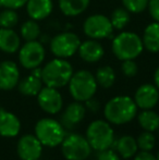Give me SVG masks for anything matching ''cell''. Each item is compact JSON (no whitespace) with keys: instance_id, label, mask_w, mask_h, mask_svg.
Masks as SVG:
<instances>
[{"instance_id":"obj_1","label":"cell","mask_w":159,"mask_h":160,"mask_svg":"<svg viewBox=\"0 0 159 160\" xmlns=\"http://www.w3.org/2000/svg\"><path fill=\"white\" fill-rule=\"evenodd\" d=\"M137 106L130 96H116L105 105L104 116L109 123L122 125L135 118Z\"/></svg>"},{"instance_id":"obj_2","label":"cell","mask_w":159,"mask_h":160,"mask_svg":"<svg viewBox=\"0 0 159 160\" xmlns=\"http://www.w3.org/2000/svg\"><path fill=\"white\" fill-rule=\"evenodd\" d=\"M73 73V67L68 60L55 58L42 69V81L46 86L61 88L68 85Z\"/></svg>"},{"instance_id":"obj_3","label":"cell","mask_w":159,"mask_h":160,"mask_svg":"<svg viewBox=\"0 0 159 160\" xmlns=\"http://www.w3.org/2000/svg\"><path fill=\"white\" fill-rule=\"evenodd\" d=\"M111 50L115 57L121 61L135 60L144 50L142 37L129 31L121 32L113 37Z\"/></svg>"},{"instance_id":"obj_4","label":"cell","mask_w":159,"mask_h":160,"mask_svg":"<svg viewBox=\"0 0 159 160\" xmlns=\"http://www.w3.org/2000/svg\"><path fill=\"white\" fill-rule=\"evenodd\" d=\"M68 85L70 95L74 100L81 102L93 98L98 87L95 75L87 70H79L74 72Z\"/></svg>"},{"instance_id":"obj_5","label":"cell","mask_w":159,"mask_h":160,"mask_svg":"<svg viewBox=\"0 0 159 160\" xmlns=\"http://www.w3.org/2000/svg\"><path fill=\"white\" fill-rule=\"evenodd\" d=\"M85 137L92 149L99 152L111 148L115 142V132L108 121L95 120L88 125Z\"/></svg>"},{"instance_id":"obj_6","label":"cell","mask_w":159,"mask_h":160,"mask_svg":"<svg viewBox=\"0 0 159 160\" xmlns=\"http://www.w3.org/2000/svg\"><path fill=\"white\" fill-rule=\"evenodd\" d=\"M35 136L42 146L52 148L61 145L66 137V130L59 121L52 118H42L35 125Z\"/></svg>"},{"instance_id":"obj_7","label":"cell","mask_w":159,"mask_h":160,"mask_svg":"<svg viewBox=\"0 0 159 160\" xmlns=\"http://www.w3.org/2000/svg\"><path fill=\"white\" fill-rule=\"evenodd\" d=\"M81 45L80 37L75 33L63 32L50 39V51L56 58L68 59L77 52Z\"/></svg>"},{"instance_id":"obj_8","label":"cell","mask_w":159,"mask_h":160,"mask_svg":"<svg viewBox=\"0 0 159 160\" xmlns=\"http://www.w3.org/2000/svg\"><path fill=\"white\" fill-rule=\"evenodd\" d=\"M61 152L67 160H85L91 155L92 147L86 137L73 133L64 137L61 143Z\"/></svg>"},{"instance_id":"obj_9","label":"cell","mask_w":159,"mask_h":160,"mask_svg":"<svg viewBox=\"0 0 159 160\" xmlns=\"http://www.w3.org/2000/svg\"><path fill=\"white\" fill-rule=\"evenodd\" d=\"M113 31L110 19L104 14L89 15L83 23V32L91 39L100 40L111 37Z\"/></svg>"},{"instance_id":"obj_10","label":"cell","mask_w":159,"mask_h":160,"mask_svg":"<svg viewBox=\"0 0 159 160\" xmlns=\"http://www.w3.org/2000/svg\"><path fill=\"white\" fill-rule=\"evenodd\" d=\"M46 57L45 47L38 40L26 42L19 49V61L24 69L33 70L40 67Z\"/></svg>"},{"instance_id":"obj_11","label":"cell","mask_w":159,"mask_h":160,"mask_svg":"<svg viewBox=\"0 0 159 160\" xmlns=\"http://www.w3.org/2000/svg\"><path fill=\"white\" fill-rule=\"evenodd\" d=\"M37 102L45 112L56 114L63 107V99L58 88L45 86L37 94Z\"/></svg>"},{"instance_id":"obj_12","label":"cell","mask_w":159,"mask_h":160,"mask_svg":"<svg viewBox=\"0 0 159 160\" xmlns=\"http://www.w3.org/2000/svg\"><path fill=\"white\" fill-rule=\"evenodd\" d=\"M17 152L21 160H38L42 152V145L35 135L25 134L17 142Z\"/></svg>"},{"instance_id":"obj_13","label":"cell","mask_w":159,"mask_h":160,"mask_svg":"<svg viewBox=\"0 0 159 160\" xmlns=\"http://www.w3.org/2000/svg\"><path fill=\"white\" fill-rule=\"evenodd\" d=\"M134 101L137 108L143 110L153 109L159 101V89L149 83L141 85L135 92Z\"/></svg>"},{"instance_id":"obj_14","label":"cell","mask_w":159,"mask_h":160,"mask_svg":"<svg viewBox=\"0 0 159 160\" xmlns=\"http://www.w3.org/2000/svg\"><path fill=\"white\" fill-rule=\"evenodd\" d=\"M20 81V70L17 63L10 60L0 62V89L11 91L17 86Z\"/></svg>"},{"instance_id":"obj_15","label":"cell","mask_w":159,"mask_h":160,"mask_svg":"<svg viewBox=\"0 0 159 160\" xmlns=\"http://www.w3.org/2000/svg\"><path fill=\"white\" fill-rule=\"evenodd\" d=\"M85 113H86V107L81 101L75 100L69 103L68 107L66 108V110L61 116L60 123L63 128H68V130H72L84 119Z\"/></svg>"},{"instance_id":"obj_16","label":"cell","mask_w":159,"mask_h":160,"mask_svg":"<svg viewBox=\"0 0 159 160\" xmlns=\"http://www.w3.org/2000/svg\"><path fill=\"white\" fill-rule=\"evenodd\" d=\"M77 53L83 61L87 63H96L104 57L105 49L98 40L89 38L83 42H81Z\"/></svg>"},{"instance_id":"obj_17","label":"cell","mask_w":159,"mask_h":160,"mask_svg":"<svg viewBox=\"0 0 159 160\" xmlns=\"http://www.w3.org/2000/svg\"><path fill=\"white\" fill-rule=\"evenodd\" d=\"M21 131V122L19 118L12 112L4 109L0 110V136L15 137Z\"/></svg>"},{"instance_id":"obj_18","label":"cell","mask_w":159,"mask_h":160,"mask_svg":"<svg viewBox=\"0 0 159 160\" xmlns=\"http://www.w3.org/2000/svg\"><path fill=\"white\" fill-rule=\"evenodd\" d=\"M25 6L28 17L35 21L47 19L53 10L52 0H27Z\"/></svg>"},{"instance_id":"obj_19","label":"cell","mask_w":159,"mask_h":160,"mask_svg":"<svg viewBox=\"0 0 159 160\" xmlns=\"http://www.w3.org/2000/svg\"><path fill=\"white\" fill-rule=\"evenodd\" d=\"M111 149L116 150L120 157L124 159H130L136 155L138 150L136 139L131 135H123L120 138L115 139Z\"/></svg>"},{"instance_id":"obj_20","label":"cell","mask_w":159,"mask_h":160,"mask_svg":"<svg viewBox=\"0 0 159 160\" xmlns=\"http://www.w3.org/2000/svg\"><path fill=\"white\" fill-rule=\"evenodd\" d=\"M21 47V38L12 28H0V50L6 53H14Z\"/></svg>"},{"instance_id":"obj_21","label":"cell","mask_w":159,"mask_h":160,"mask_svg":"<svg viewBox=\"0 0 159 160\" xmlns=\"http://www.w3.org/2000/svg\"><path fill=\"white\" fill-rule=\"evenodd\" d=\"M143 45L152 53L159 52V22H152L145 28L143 33Z\"/></svg>"},{"instance_id":"obj_22","label":"cell","mask_w":159,"mask_h":160,"mask_svg":"<svg viewBox=\"0 0 159 160\" xmlns=\"http://www.w3.org/2000/svg\"><path fill=\"white\" fill-rule=\"evenodd\" d=\"M42 84L44 83L42 81V78H38L31 73L30 75L19 81L17 88L20 93L24 96H37V94L42 88Z\"/></svg>"},{"instance_id":"obj_23","label":"cell","mask_w":159,"mask_h":160,"mask_svg":"<svg viewBox=\"0 0 159 160\" xmlns=\"http://www.w3.org/2000/svg\"><path fill=\"white\" fill-rule=\"evenodd\" d=\"M91 0H59V9L66 17H77L89 6Z\"/></svg>"},{"instance_id":"obj_24","label":"cell","mask_w":159,"mask_h":160,"mask_svg":"<svg viewBox=\"0 0 159 160\" xmlns=\"http://www.w3.org/2000/svg\"><path fill=\"white\" fill-rule=\"evenodd\" d=\"M138 124L144 131L155 132L159 128V114L152 109L143 110L138 114Z\"/></svg>"},{"instance_id":"obj_25","label":"cell","mask_w":159,"mask_h":160,"mask_svg":"<svg viewBox=\"0 0 159 160\" xmlns=\"http://www.w3.org/2000/svg\"><path fill=\"white\" fill-rule=\"evenodd\" d=\"M96 82L102 88H110L116 82V72L109 65L98 68L95 74Z\"/></svg>"},{"instance_id":"obj_26","label":"cell","mask_w":159,"mask_h":160,"mask_svg":"<svg viewBox=\"0 0 159 160\" xmlns=\"http://www.w3.org/2000/svg\"><path fill=\"white\" fill-rule=\"evenodd\" d=\"M109 19H110L113 30L122 31L130 23L131 17H130V12L127 9H124L123 7H120V8H116L112 11Z\"/></svg>"},{"instance_id":"obj_27","label":"cell","mask_w":159,"mask_h":160,"mask_svg":"<svg viewBox=\"0 0 159 160\" xmlns=\"http://www.w3.org/2000/svg\"><path fill=\"white\" fill-rule=\"evenodd\" d=\"M21 36L24 40H37L40 37V28L35 20H27L21 26Z\"/></svg>"},{"instance_id":"obj_28","label":"cell","mask_w":159,"mask_h":160,"mask_svg":"<svg viewBox=\"0 0 159 160\" xmlns=\"http://www.w3.org/2000/svg\"><path fill=\"white\" fill-rule=\"evenodd\" d=\"M19 22V14L13 9H6L0 12V28H13Z\"/></svg>"},{"instance_id":"obj_29","label":"cell","mask_w":159,"mask_h":160,"mask_svg":"<svg viewBox=\"0 0 159 160\" xmlns=\"http://www.w3.org/2000/svg\"><path fill=\"white\" fill-rule=\"evenodd\" d=\"M136 143H137V147L140 150H144V152H151L156 144V138L154 136L153 132H145L141 133L138 137L136 138Z\"/></svg>"},{"instance_id":"obj_30","label":"cell","mask_w":159,"mask_h":160,"mask_svg":"<svg viewBox=\"0 0 159 160\" xmlns=\"http://www.w3.org/2000/svg\"><path fill=\"white\" fill-rule=\"evenodd\" d=\"M123 4V8L127 9L130 13H137L144 12L148 6V0H121Z\"/></svg>"},{"instance_id":"obj_31","label":"cell","mask_w":159,"mask_h":160,"mask_svg":"<svg viewBox=\"0 0 159 160\" xmlns=\"http://www.w3.org/2000/svg\"><path fill=\"white\" fill-rule=\"evenodd\" d=\"M121 71L127 78H133L137 74L138 67L134 60H124L121 64Z\"/></svg>"},{"instance_id":"obj_32","label":"cell","mask_w":159,"mask_h":160,"mask_svg":"<svg viewBox=\"0 0 159 160\" xmlns=\"http://www.w3.org/2000/svg\"><path fill=\"white\" fill-rule=\"evenodd\" d=\"M27 0H0V7L6 9H13L17 10L24 7Z\"/></svg>"},{"instance_id":"obj_33","label":"cell","mask_w":159,"mask_h":160,"mask_svg":"<svg viewBox=\"0 0 159 160\" xmlns=\"http://www.w3.org/2000/svg\"><path fill=\"white\" fill-rule=\"evenodd\" d=\"M147 10L152 19L156 22H159V0H148Z\"/></svg>"},{"instance_id":"obj_34","label":"cell","mask_w":159,"mask_h":160,"mask_svg":"<svg viewBox=\"0 0 159 160\" xmlns=\"http://www.w3.org/2000/svg\"><path fill=\"white\" fill-rule=\"evenodd\" d=\"M97 160H121V159L116 150L109 148V149L99 152V154L97 156Z\"/></svg>"},{"instance_id":"obj_35","label":"cell","mask_w":159,"mask_h":160,"mask_svg":"<svg viewBox=\"0 0 159 160\" xmlns=\"http://www.w3.org/2000/svg\"><path fill=\"white\" fill-rule=\"evenodd\" d=\"M134 160H157V157L154 156L151 152L141 150L140 152H136V155L134 156Z\"/></svg>"},{"instance_id":"obj_36","label":"cell","mask_w":159,"mask_h":160,"mask_svg":"<svg viewBox=\"0 0 159 160\" xmlns=\"http://www.w3.org/2000/svg\"><path fill=\"white\" fill-rule=\"evenodd\" d=\"M85 102H86V107L89 108V109L94 112L97 111V109L99 108V103L97 102V100H95V99H93V98L88 99V100L85 101Z\"/></svg>"},{"instance_id":"obj_37","label":"cell","mask_w":159,"mask_h":160,"mask_svg":"<svg viewBox=\"0 0 159 160\" xmlns=\"http://www.w3.org/2000/svg\"><path fill=\"white\" fill-rule=\"evenodd\" d=\"M154 82H155V86L159 89V67L156 69L155 73H154Z\"/></svg>"},{"instance_id":"obj_38","label":"cell","mask_w":159,"mask_h":160,"mask_svg":"<svg viewBox=\"0 0 159 160\" xmlns=\"http://www.w3.org/2000/svg\"><path fill=\"white\" fill-rule=\"evenodd\" d=\"M156 157H157V160H159V152H158V154H157V156H156Z\"/></svg>"},{"instance_id":"obj_39","label":"cell","mask_w":159,"mask_h":160,"mask_svg":"<svg viewBox=\"0 0 159 160\" xmlns=\"http://www.w3.org/2000/svg\"><path fill=\"white\" fill-rule=\"evenodd\" d=\"M0 110H1V108H0Z\"/></svg>"},{"instance_id":"obj_40","label":"cell","mask_w":159,"mask_h":160,"mask_svg":"<svg viewBox=\"0 0 159 160\" xmlns=\"http://www.w3.org/2000/svg\"><path fill=\"white\" fill-rule=\"evenodd\" d=\"M158 131H159V128H158Z\"/></svg>"}]
</instances>
